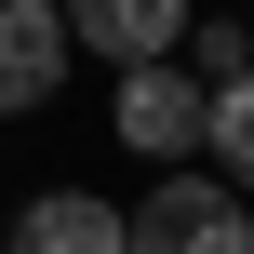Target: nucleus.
<instances>
[{"label":"nucleus","instance_id":"obj_3","mask_svg":"<svg viewBox=\"0 0 254 254\" xmlns=\"http://www.w3.org/2000/svg\"><path fill=\"white\" fill-rule=\"evenodd\" d=\"M54 13H67V54L94 40L107 67H161L188 40V0H54Z\"/></svg>","mask_w":254,"mask_h":254},{"label":"nucleus","instance_id":"obj_4","mask_svg":"<svg viewBox=\"0 0 254 254\" xmlns=\"http://www.w3.org/2000/svg\"><path fill=\"white\" fill-rule=\"evenodd\" d=\"M67 80V13L54 0H0V107H40Z\"/></svg>","mask_w":254,"mask_h":254},{"label":"nucleus","instance_id":"obj_1","mask_svg":"<svg viewBox=\"0 0 254 254\" xmlns=\"http://www.w3.org/2000/svg\"><path fill=\"white\" fill-rule=\"evenodd\" d=\"M121 254H254V214L201 174H161L134 214H121Z\"/></svg>","mask_w":254,"mask_h":254},{"label":"nucleus","instance_id":"obj_5","mask_svg":"<svg viewBox=\"0 0 254 254\" xmlns=\"http://www.w3.org/2000/svg\"><path fill=\"white\" fill-rule=\"evenodd\" d=\"M13 254H121V214H107L94 188H40V201L13 214Z\"/></svg>","mask_w":254,"mask_h":254},{"label":"nucleus","instance_id":"obj_2","mask_svg":"<svg viewBox=\"0 0 254 254\" xmlns=\"http://www.w3.org/2000/svg\"><path fill=\"white\" fill-rule=\"evenodd\" d=\"M214 134V80H188L174 54L161 67H121V147H147V161H188Z\"/></svg>","mask_w":254,"mask_h":254},{"label":"nucleus","instance_id":"obj_6","mask_svg":"<svg viewBox=\"0 0 254 254\" xmlns=\"http://www.w3.org/2000/svg\"><path fill=\"white\" fill-rule=\"evenodd\" d=\"M201 147H214V188L241 201V188H254V67L214 94V134H201Z\"/></svg>","mask_w":254,"mask_h":254}]
</instances>
